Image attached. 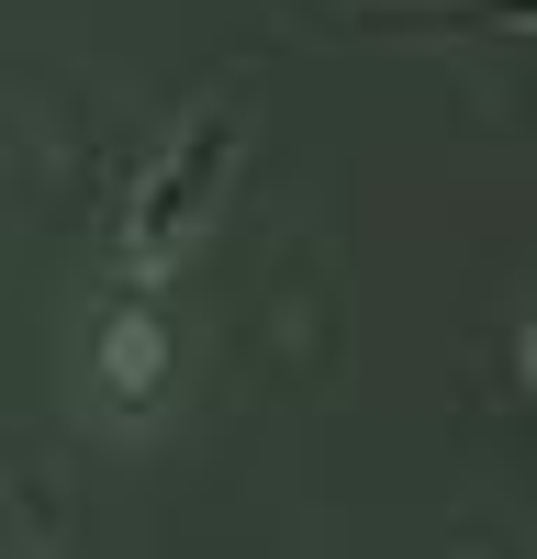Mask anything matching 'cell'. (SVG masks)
<instances>
[{
  "mask_svg": "<svg viewBox=\"0 0 537 559\" xmlns=\"http://www.w3.org/2000/svg\"><path fill=\"white\" fill-rule=\"evenodd\" d=\"M213 168H224V112L191 134V168H168L157 191H146V213H134V258H157L179 224H191V202H202V179H213Z\"/></svg>",
  "mask_w": 537,
  "mask_h": 559,
  "instance_id": "1",
  "label": "cell"
},
{
  "mask_svg": "<svg viewBox=\"0 0 537 559\" xmlns=\"http://www.w3.org/2000/svg\"><path fill=\"white\" fill-rule=\"evenodd\" d=\"M392 23H448V34L504 23V34H537V0H437V12H392Z\"/></svg>",
  "mask_w": 537,
  "mask_h": 559,
  "instance_id": "2",
  "label": "cell"
}]
</instances>
